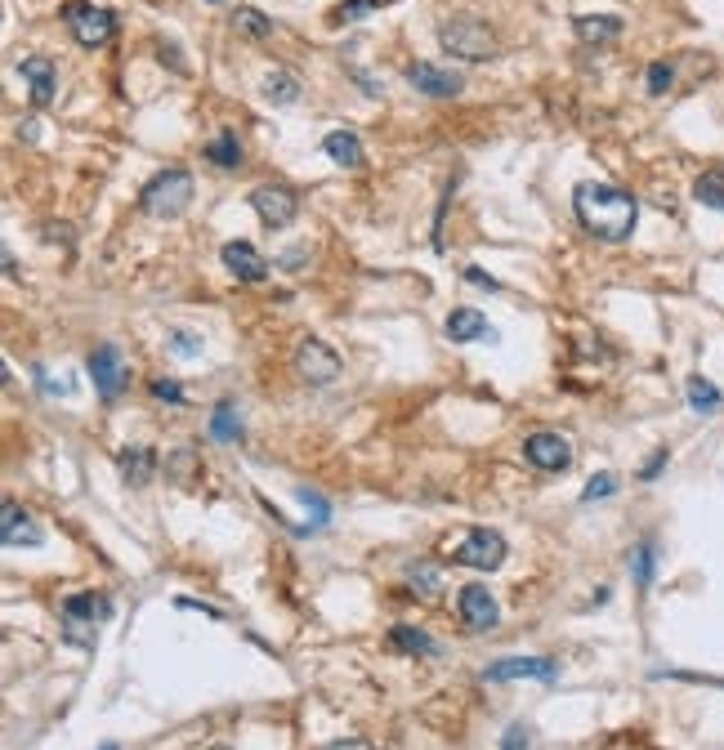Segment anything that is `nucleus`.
<instances>
[{"mask_svg": "<svg viewBox=\"0 0 724 750\" xmlns=\"http://www.w3.org/2000/svg\"><path fill=\"white\" fill-rule=\"evenodd\" d=\"M573 210H577L581 228L595 233L599 242H626V237L635 233V219H640V201L626 188H613V184H577Z\"/></svg>", "mask_w": 724, "mask_h": 750, "instance_id": "obj_1", "label": "nucleus"}, {"mask_svg": "<svg viewBox=\"0 0 724 750\" xmlns=\"http://www.w3.org/2000/svg\"><path fill=\"white\" fill-rule=\"evenodd\" d=\"M188 201H193V175L179 166L161 170V175H152L144 192H139V210L152 219H175L188 210Z\"/></svg>", "mask_w": 724, "mask_h": 750, "instance_id": "obj_2", "label": "nucleus"}, {"mask_svg": "<svg viewBox=\"0 0 724 750\" xmlns=\"http://www.w3.org/2000/svg\"><path fill=\"white\" fill-rule=\"evenodd\" d=\"M438 41H443L447 54H456V59L465 63H483V59H497V36H492L488 23H479V18H452V23L438 27Z\"/></svg>", "mask_w": 724, "mask_h": 750, "instance_id": "obj_3", "label": "nucleus"}, {"mask_svg": "<svg viewBox=\"0 0 724 750\" xmlns=\"http://www.w3.org/2000/svg\"><path fill=\"white\" fill-rule=\"evenodd\" d=\"M112 612V603L103 594H72L63 599V634L76 648H94V621H103Z\"/></svg>", "mask_w": 724, "mask_h": 750, "instance_id": "obj_4", "label": "nucleus"}, {"mask_svg": "<svg viewBox=\"0 0 724 750\" xmlns=\"http://www.w3.org/2000/svg\"><path fill=\"white\" fill-rule=\"evenodd\" d=\"M452 559L461 567H474V572H497V567L506 563V536L488 532V527H474V532H465V541L452 550Z\"/></svg>", "mask_w": 724, "mask_h": 750, "instance_id": "obj_5", "label": "nucleus"}, {"mask_svg": "<svg viewBox=\"0 0 724 750\" xmlns=\"http://www.w3.org/2000/svg\"><path fill=\"white\" fill-rule=\"evenodd\" d=\"M523 456H528V465H537L541 474H564L568 465H573V442L564 434H528L523 438Z\"/></svg>", "mask_w": 724, "mask_h": 750, "instance_id": "obj_6", "label": "nucleus"}, {"mask_svg": "<svg viewBox=\"0 0 724 750\" xmlns=\"http://www.w3.org/2000/svg\"><path fill=\"white\" fill-rule=\"evenodd\" d=\"M251 206L269 228H287L291 219L300 215V197H295L287 184H260L251 192Z\"/></svg>", "mask_w": 724, "mask_h": 750, "instance_id": "obj_7", "label": "nucleus"}, {"mask_svg": "<svg viewBox=\"0 0 724 750\" xmlns=\"http://www.w3.org/2000/svg\"><path fill=\"white\" fill-rule=\"evenodd\" d=\"M295 371H300L309 384H318V389H322V384H331L340 375V358L322 340L304 335V340L295 344Z\"/></svg>", "mask_w": 724, "mask_h": 750, "instance_id": "obj_8", "label": "nucleus"}, {"mask_svg": "<svg viewBox=\"0 0 724 750\" xmlns=\"http://www.w3.org/2000/svg\"><path fill=\"white\" fill-rule=\"evenodd\" d=\"M68 27H72V36L85 45V50H99V45L112 41V32H117V18H112L108 9L72 5L68 9Z\"/></svg>", "mask_w": 724, "mask_h": 750, "instance_id": "obj_9", "label": "nucleus"}, {"mask_svg": "<svg viewBox=\"0 0 724 750\" xmlns=\"http://www.w3.org/2000/svg\"><path fill=\"white\" fill-rule=\"evenodd\" d=\"M90 380H94V393H99L103 402H112L121 389H126V367H121V353L117 344H99V349L90 353Z\"/></svg>", "mask_w": 724, "mask_h": 750, "instance_id": "obj_10", "label": "nucleus"}, {"mask_svg": "<svg viewBox=\"0 0 724 750\" xmlns=\"http://www.w3.org/2000/svg\"><path fill=\"white\" fill-rule=\"evenodd\" d=\"M483 679H488V684H506V679H541V684H555L559 666L546 657H506V661L483 670Z\"/></svg>", "mask_w": 724, "mask_h": 750, "instance_id": "obj_11", "label": "nucleus"}, {"mask_svg": "<svg viewBox=\"0 0 724 750\" xmlns=\"http://www.w3.org/2000/svg\"><path fill=\"white\" fill-rule=\"evenodd\" d=\"M407 81H412L421 94H430V99H456V94L465 90L461 72L438 67V63H412V67H407Z\"/></svg>", "mask_w": 724, "mask_h": 750, "instance_id": "obj_12", "label": "nucleus"}, {"mask_svg": "<svg viewBox=\"0 0 724 750\" xmlns=\"http://www.w3.org/2000/svg\"><path fill=\"white\" fill-rule=\"evenodd\" d=\"M456 612L470 630H492L501 621V608L497 599L488 594V585H461V599H456Z\"/></svg>", "mask_w": 724, "mask_h": 750, "instance_id": "obj_13", "label": "nucleus"}, {"mask_svg": "<svg viewBox=\"0 0 724 750\" xmlns=\"http://www.w3.org/2000/svg\"><path fill=\"white\" fill-rule=\"evenodd\" d=\"M219 259H224V268L237 277V282H264V277H269V259H264L251 242H224Z\"/></svg>", "mask_w": 724, "mask_h": 750, "instance_id": "obj_14", "label": "nucleus"}, {"mask_svg": "<svg viewBox=\"0 0 724 750\" xmlns=\"http://www.w3.org/2000/svg\"><path fill=\"white\" fill-rule=\"evenodd\" d=\"M447 340L456 344H474V340H497V331L488 326V317H483L479 309H456L452 317H447Z\"/></svg>", "mask_w": 724, "mask_h": 750, "instance_id": "obj_15", "label": "nucleus"}, {"mask_svg": "<svg viewBox=\"0 0 724 750\" xmlns=\"http://www.w3.org/2000/svg\"><path fill=\"white\" fill-rule=\"evenodd\" d=\"M0 536H5L9 550H18V545H41V527L32 523V514L18 505H5V518H0Z\"/></svg>", "mask_w": 724, "mask_h": 750, "instance_id": "obj_16", "label": "nucleus"}, {"mask_svg": "<svg viewBox=\"0 0 724 750\" xmlns=\"http://www.w3.org/2000/svg\"><path fill=\"white\" fill-rule=\"evenodd\" d=\"M18 72H23V81L32 85V103H54V90H59V81H54V63L41 59V54H32V59L18 63Z\"/></svg>", "mask_w": 724, "mask_h": 750, "instance_id": "obj_17", "label": "nucleus"}, {"mask_svg": "<svg viewBox=\"0 0 724 750\" xmlns=\"http://www.w3.org/2000/svg\"><path fill=\"white\" fill-rule=\"evenodd\" d=\"M117 465H121V478H126L130 487H148L152 469H157V456H152V447H126L117 456Z\"/></svg>", "mask_w": 724, "mask_h": 750, "instance_id": "obj_18", "label": "nucleus"}, {"mask_svg": "<svg viewBox=\"0 0 724 750\" xmlns=\"http://www.w3.org/2000/svg\"><path fill=\"white\" fill-rule=\"evenodd\" d=\"M322 152H327L336 166H345V170H358L362 166V143H358L354 130H331L327 139H322Z\"/></svg>", "mask_w": 724, "mask_h": 750, "instance_id": "obj_19", "label": "nucleus"}, {"mask_svg": "<svg viewBox=\"0 0 724 750\" xmlns=\"http://www.w3.org/2000/svg\"><path fill=\"white\" fill-rule=\"evenodd\" d=\"M617 32H622V18H613V14H581L577 18V36L586 45H604V41H613Z\"/></svg>", "mask_w": 724, "mask_h": 750, "instance_id": "obj_20", "label": "nucleus"}, {"mask_svg": "<svg viewBox=\"0 0 724 750\" xmlns=\"http://www.w3.org/2000/svg\"><path fill=\"white\" fill-rule=\"evenodd\" d=\"M264 99H269L273 108H291V103L300 99V76L269 72V76H264Z\"/></svg>", "mask_w": 724, "mask_h": 750, "instance_id": "obj_21", "label": "nucleus"}, {"mask_svg": "<svg viewBox=\"0 0 724 750\" xmlns=\"http://www.w3.org/2000/svg\"><path fill=\"white\" fill-rule=\"evenodd\" d=\"M389 643L403 648V652H412V657H434V652H438V643L430 639V634L412 630V625H394V630H389Z\"/></svg>", "mask_w": 724, "mask_h": 750, "instance_id": "obj_22", "label": "nucleus"}, {"mask_svg": "<svg viewBox=\"0 0 724 750\" xmlns=\"http://www.w3.org/2000/svg\"><path fill=\"white\" fill-rule=\"evenodd\" d=\"M206 161H215L219 170H237V166H242V143H237V134L224 130L219 139L206 143Z\"/></svg>", "mask_w": 724, "mask_h": 750, "instance_id": "obj_23", "label": "nucleus"}, {"mask_svg": "<svg viewBox=\"0 0 724 750\" xmlns=\"http://www.w3.org/2000/svg\"><path fill=\"white\" fill-rule=\"evenodd\" d=\"M211 434H215L219 442L242 438V416H237L233 402H219V407H215V416H211Z\"/></svg>", "mask_w": 724, "mask_h": 750, "instance_id": "obj_24", "label": "nucleus"}, {"mask_svg": "<svg viewBox=\"0 0 724 750\" xmlns=\"http://www.w3.org/2000/svg\"><path fill=\"white\" fill-rule=\"evenodd\" d=\"M693 197H698L702 206H711V210H724V175H720V170H707V175L693 184Z\"/></svg>", "mask_w": 724, "mask_h": 750, "instance_id": "obj_25", "label": "nucleus"}, {"mask_svg": "<svg viewBox=\"0 0 724 750\" xmlns=\"http://www.w3.org/2000/svg\"><path fill=\"white\" fill-rule=\"evenodd\" d=\"M689 402H693V411L711 416V411L720 407V389H716V384H707L702 375H693V380H689Z\"/></svg>", "mask_w": 724, "mask_h": 750, "instance_id": "obj_26", "label": "nucleus"}, {"mask_svg": "<svg viewBox=\"0 0 724 750\" xmlns=\"http://www.w3.org/2000/svg\"><path fill=\"white\" fill-rule=\"evenodd\" d=\"M237 27H242L246 36H255V41H264V36H273V18H264L260 9H237V18H233Z\"/></svg>", "mask_w": 724, "mask_h": 750, "instance_id": "obj_27", "label": "nucleus"}, {"mask_svg": "<svg viewBox=\"0 0 724 750\" xmlns=\"http://www.w3.org/2000/svg\"><path fill=\"white\" fill-rule=\"evenodd\" d=\"M631 572H635V585L653 581V545H640V550L631 554Z\"/></svg>", "mask_w": 724, "mask_h": 750, "instance_id": "obj_28", "label": "nucleus"}, {"mask_svg": "<svg viewBox=\"0 0 724 750\" xmlns=\"http://www.w3.org/2000/svg\"><path fill=\"white\" fill-rule=\"evenodd\" d=\"M170 353H179V358H197V353H202V340H197L193 331H170Z\"/></svg>", "mask_w": 724, "mask_h": 750, "instance_id": "obj_29", "label": "nucleus"}, {"mask_svg": "<svg viewBox=\"0 0 724 750\" xmlns=\"http://www.w3.org/2000/svg\"><path fill=\"white\" fill-rule=\"evenodd\" d=\"M613 492H617V478L613 474H599V478H590V487L581 492V500L590 505V500H604V496H613Z\"/></svg>", "mask_w": 724, "mask_h": 750, "instance_id": "obj_30", "label": "nucleus"}, {"mask_svg": "<svg viewBox=\"0 0 724 750\" xmlns=\"http://www.w3.org/2000/svg\"><path fill=\"white\" fill-rule=\"evenodd\" d=\"M671 67H666V63H653L649 67V94H666V90H671Z\"/></svg>", "mask_w": 724, "mask_h": 750, "instance_id": "obj_31", "label": "nucleus"}, {"mask_svg": "<svg viewBox=\"0 0 724 750\" xmlns=\"http://www.w3.org/2000/svg\"><path fill=\"white\" fill-rule=\"evenodd\" d=\"M152 398H161V402H184V389H179L175 380H152Z\"/></svg>", "mask_w": 724, "mask_h": 750, "instance_id": "obj_32", "label": "nucleus"}, {"mask_svg": "<svg viewBox=\"0 0 724 750\" xmlns=\"http://www.w3.org/2000/svg\"><path fill=\"white\" fill-rule=\"evenodd\" d=\"M528 742H532V737H528V728H523V724H514L510 733H506V746H501V750H528Z\"/></svg>", "mask_w": 724, "mask_h": 750, "instance_id": "obj_33", "label": "nucleus"}, {"mask_svg": "<svg viewBox=\"0 0 724 750\" xmlns=\"http://www.w3.org/2000/svg\"><path fill=\"white\" fill-rule=\"evenodd\" d=\"M412 581H416V585H425V594H434V590H438L434 567H412Z\"/></svg>", "mask_w": 724, "mask_h": 750, "instance_id": "obj_34", "label": "nucleus"}, {"mask_svg": "<svg viewBox=\"0 0 724 750\" xmlns=\"http://www.w3.org/2000/svg\"><path fill=\"white\" fill-rule=\"evenodd\" d=\"M465 282H474V286H483V291H497V277H488V273H479V268H465Z\"/></svg>", "mask_w": 724, "mask_h": 750, "instance_id": "obj_35", "label": "nucleus"}, {"mask_svg": "<svg viewBox=\"0 0 724 750\" xmlns=\"http://www.w3.org/2000/svg\"><path fill=\"white\" fill-rule=\"evenodd\" d=\"M327 750H371L367 742H331Z\"/></svg>", "mask_w": 724, "mask_h": 750, "instance_id": "obj_36", "label": "nucleus"}, {"mask_svg": "<svg viewBox=\"0 0 724 750\" xmlns=\"http://www.w3.org/2000/svg\"><path fill=\"white\" fill-rule=\"evenodd\" d=\"M662 465H666V451H662V456H653V460H649V469H644V478H653Z\"/></svg>", "mask_w": 724, "mask_h": 750, "instance_id": "obj_37", "label": "nucleus"}, {"mask_svg": "<svg viewBox=\"0 0 724 750\" xmlns=\"http://www.w3.org/2000/svg\"><path fill=\"white\" fill-rule=\"evenodd\" d=\"M99 750H121V746H112V742H103V746H99Z\"/></svg>", "mask_w": 724, "mask_h": 750, "instance_id": "obj_38", "label": "nucleus"}, {"mask_svg": "<svg viewBox=\"0 0 724 750\" xmlns=\"http://www.w3.org/2000/svg\"><path fill=\"white\" fill-rule=\"evenodd\" d=\"M211 5H224V0H211Z\"/></svg>", "mask_w": 724, "mask_h": 750, "instance_id": "obj_39", "label": "nucleus"}]
</instances>
